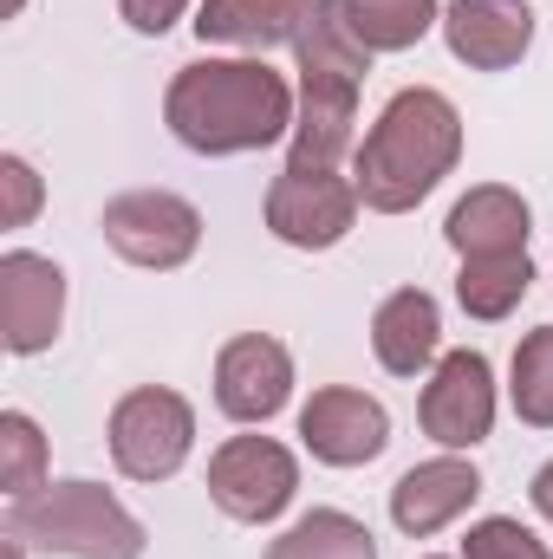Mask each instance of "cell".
<instances>
[{
  "mask_svg": "<svg viewBox=\"0 0 553 559\" xmlns=\"http://www.w3.org/2000/svg\"><path fill=\"white\" fill-rule=\"evenodd\" d=\"M293 85L268 59H196L163 92L169 138L196 156H248L293 138Z\"/></svg>",
  "mask_w": 553,
  "mask_h": 559,
  "instance_id": "cell-1",
  "label": "cell"
},
{
  "mask_svg": "<svg viewBox=\"0 0 553 559\" xmlns=\"http://www.w3.org/2000/svg\"><path fill=\"white\" fill-rule=\"evenodd\" d=\"M456 156H462V111L443 92L411 85L378 111V124L352 150L358 202L372 215H411L416 202L456 169Z\"/></svg>",
  "mask_w": 553,
  "mask_h": 559,
  "instance_id": "cell-2",
  "label": "cell"
},
{
  "mask_svg": "<svg viewBox=\"0 0 553 559\" xmlns=\"http://www.w3.org/2000/svg\"><path fill=\"white\" fill-rule=\"evenodd\" d=\"M7 540L59 559H143V521L98 481H46L26 501H7Z\"/></svg>",
  "mask_w": 553,
  "mask_h": 559,
  "instance_id": "cell-3",
  "label": "cell"
},
{
  "mask_svg": "<svg viewBox=\"0 0 553 559\" xmlns=\"http://www.w3.org/2000/svg\"><path fill=\"white\" fill-rule=\"evenodd\" d=\"M98 228H105L111 254L143 267V274H176L202 248V209L189 195H176V189H125V195H111Z\"/></svg>",
  "mask_w": 553,
  "mask_h": 559,
  "instance_id": "cell-4",
  "label": "cell"
},
{
  "mask_svg": "<svg viewBox=\"0 0 553 559\" xmlns=\"http://www.w3.org/2000/svg\"><path fill=\"white\" fill-rule=\"evenodd\" d=\"M105 436H111L118 475H131V481H169L189 462V449H196V411L169 384H138V391L118 397Z\"/></svg>",
  "mask_w": 553,
  "mask_h": 559,
  "instance_id": "cell-5",
  "label": "cell"
},
{
  "mask_svg": "<svg viewBox=\"0 0 553 559\" xmlns=\"http://www.w3.org/2000/svg\"><path fill=\"white\" fill-rule=\"evenodd\" d=\"M358 182L339 169H313V163H286L268 182V235L299 248V254H326L352 235L358 222Z\"/></svg>",
  "mask_w": 553,
  "mask_h": 559,
  "instance_id": "cell-6",
  "label": "cell"
},
{
  "mask_svg": "<svg viewBox=\"0 0 553 559\" xmlns=\"http://www.w3.org/2000/svg\"><path fill=\"white\" fill-rule=\"evenodd\" d=\"M293 495H299V462L274 436H228L209 455V501L242 527L280 521L293 508Z\"/></svg>",
  "mask_w": 553,
  "mask_h": 559,
  "instance_id": "cell-7",
  "label": "cell"
},
{
  "mask_svg": "<svg viewBox=\"0 0 553 559\" xmlns=\"http://www.w3.org/2000/svg\"><path fill=\"white\" fill-rule=\"evenodd\" d=\"M416 423L443 449L489 442V429H495V371H489V358L469 352V345L443 352L436 371H430V384H423V397H416Z\"/></svg>",
  "mask_w": 553,
  "mask_h": 559,
  "instance_id": "cell-8",
  "label": "cell"
},
{
  "mask_svg": "<svg viewBox=\"0 0 553 559\" xmlns=\"http://www.w3.org/2000/svg\"><path fill=\"white\" fill-rule=\"evenodd\" d=\"M66 325V274L59 261L13 248L0 254V345L13 358H39Z\"/></svg>",
  "mask_w": 553,
  "mask_h": 559,
  "instance_id": "cell-9",
  "label": "cell"
},
{
  "mask_svg": "<svg viewBox=\"0 0 553 559\" xmlns=\"http://www.w3.org/2000/svg\"><path fill=\"white\" fill-rule=\"evenodd\" d=\"M299 442H306V455L326 462V468H365V462L385 455L391 417H385L378 397H365V391H352V384H326V391H313L306 411H299Z\"/></svg>",
  "mask_w": 553,
  "mask_h": 559,
  "instance_id": "cell-10",
  "label": "cell"
},
{
  "mask_svg": "<svg viewBox=\"0 0 553 559\" xmlns=\"http://www.w3.org/2000/svg\"><path fill=\"white\" fill-rule=\"evenodd\" d=\"M293 397V352L268 332H242L215 358V404L235 423H268Z\"/></svg>",
  "mask_w": 553,
  "mask_h": 559,
  "instance_id": "cell-11",
  "label": "cell"
},
{
  "mask_svg": "<svg viewBox=\"0 0 553 559\" xmlns=\"http://www.w3.org/2000/svg\"><path fill=\"white\" fill-rule=\"evenodd\" d=\"M443 39L469 72H508L534 46V7L528 0H449Z\"/></svg>",
  "mask_w": 553,
  "mask_h": 559,
  "instance_id": "cell-12",
  "label": "cell"
},
{
  "mask_svg": "<svg viewBox=\"0 0 553 559\" xmlns=\"http://www.w3.org/2000/svg\"><path fill=\"white\" fill-rule=\"evenodd\" d=\"M475 495H482L475 462L436 455V462H416L411 475H398V488H391V521H398V534L430 540V534H443L456 514H469Z\"/></svg>",
  "mask_w": 553,
  "mask_h": 559,
  "instance_id": "cell-13",
  "label": "cell"
},
{
  "mask_svg": "<svg viewBox=\"0 0 553 559\" xmlns=\"http://www.w3.org/2000/svg\"><path fill=\"white\" fill-rule=\"evenodd\" d=\"M372 352H378V365L391 378H416V371L436 365V352H443V312H436V299L423 286L385 293V306L372 312Z\"/></svg>",
  "mask_w": 553,
  "mask_h": 559,
  "instance_id": "cell-14",
  "label": "cell"
},
{
  "mask_svg": "<svg viewBox=\"0 0 553 559\" xmlns=\"http://www.w3.org/2000/svg\"><path fill=\"white\" fill-rule=\"evenodd\" d=\"M358 138V85L345 79H299V111H293V156L313 169H339V156Z\"/></svg>",
  "mask_w": 553,
  "mask_h": 559,
  "instance_id": "cell-15",
  "label": "cell"
},
{
  "mask_svg": "<svg viewBox=\"0 0 553 559\" xmlns=\"http://www.w3.org/2000/svg\"><path fill=\"white\" fill-rule=\"evenodd\" d=\"M306 7L313 0H202L196 39L202 46H235L242 59H261L274 46H293Z\"/></svg>",
  "mask_w": 553,
  "mask_h": 559,
  "instance_id": "cell-16",
  "label": "cell"
},
{
  "mask_svg": "<svg viewBox=\"0 0 553 559\" xmlns=\"http://www.w3.org/2000/svg\"><path fill=\"white\" fill-rule=\"evenodd\" d=\"M528 228H534V215H528V202L508 189V182H482V189H469L456 209H449V222H443V235H449V248L469 261V254H521L528 248Z\"/></svg>",
  "mask_w": 553,
  "mask_h": 559,
  "instance_id": "cell-17",
  "label": "cell"
},
{
  "mask_svg": "<svg viewBox=\"0 0 553 559\" xmlns=\"http://www.w3.org/2000/svg\"><path fill=\"white\" fill-rule=\"evenodd\" d=\"M293 66L299 79H345V85H365L372 72V46L352 33L345 20V0H313L299 33H293Z\"/></svg>",
  "mask_w": 553,
  "mask_h": 559,
  "instance_id": "cell-18",
  "label": "cell"
},
{
  "mask_svg": "<svg viewBox=\"0 0 553 559\" xmlns=\"http://www.w3.org/2000/svg\"><path fill=\"white\" fill-rule=\"evenodd\" d=\"M528 286H534L528 248H521V254H469L462 274H456V299H462L469 319L495 325V319H508V312L528 299Z\"/></svg>",
  "mask_w": 553,
  "mask_h": 559,
  "instance_id": "cell-19",
  "label": "cell"
},
{
  "mask_svg": "<svg viewBox=\"0 0 553 559\" xmlns=\"http://www.w3.org/2000/svg\"><path fill=\"white\" fill-rule=\"evenodd\" d=\"M268 559H378V540L345 508H313L268 547Z\"/></svg>",
  "mask_w": 553,
  "mask_h": 559,
  "instance_id": "cell-20",
  "label": "cell"
},
{
  "mask_svg": "<svg viewBox=\"0 0 553 559\" xmlns=\"http://www.w3.org/2000/svg\"><path fill=\"white\" fill-rule=\"evenodd\" d=\"M345 20L372 52H411L430 26H443V7L436 0H345Z\"/></svg>",
  "mask_w": 553,
  "mask_h": 559,
  "instance_id": "cell-21",
  "label": "cell"
},
{
  "mask_svg": "<svg viewBox=\"0 0 553 559\" xmlns=\"http://www.w3.org/2000/svg\"><path fill=\"white\" fill-rule=\"evenodd\" d=\"M508 404L515 417L553 429V325H534L521 345H515V365H508Z\"/></svg>",
  "mask_w": 553,
  "mask_h": 559,
  "instance_id": "cell-22",
  "label": "cell"
},
{
  "mask_svg": "<svg viewBox=\"0 0 553 559\" xmlns=\"http://www.w3.org/2000/svg\"><path fill=\"white\" fill-rule=\"evenodd\" d=\"M0 488L7 501H26L46 488V436L26 411H0Z\"/></svg>",
  "mask_w": 553,
  "mask_h": 559,
  "instance_id": "cell-23",
  "label": "cell"
},
{
  "mask_svg": "<svg viewBox=\"0 0 553 559\" xmlns=\"http://www.w3.org/2000/svg\"><path fill=\"white\" fill-rule=\"evenodd\" d=\"M462 559H553V554H548V540H534L521 521H508V514H489V521H475V527H469Z\"/></svg>",
  "mask_w": 553,
  "mask_h": 559,
  "instance_id": "cell-24",
  "label": "cell"
},
{
  "mask_svg": "<svg viewBox=\"0 0 553 559\" xmlns=\"http://www.w3.org/2000/svg\"><path fill=\"white\" fill-rule=\"evenodd\" d=\"M39 202H46V189H39L33 163L26 156H0V228H26L39 215Z\"/></svg>",
  "mask_w": 553,
  "mask_h": 559,
  "instance_id": "cell-25",
  "label": "cell"
},
{
  "mask_svg": "<svg viewBox=\"0 0 553 559\" xmlns=\"http://www.w3.org/2000/svg\"><path fill=\"white\" fill-rule=\"evenodd\" d=\"M118 13H125V26L143 33V39H163L183 13H189V0H118Z\"/></svg>",
  "mask_w": 553,
  "mask_h": 559,
  "instance_id": "cell-26",
  "label": "cell"
},
{
  "mask_svg": "<svg viewBox=\"0 0 553 559\" xmlns=\"http://www.w3.org/2000/svg\"><path fill=\"white\" fill-rule=\"evenodd\" d=\"M528 501H534V514H541V521H553V462L541 468V475H534V488H528Z\"/></svg>",
  "mask_w": 553,
  "mask_h": 559,
  "instance_id": "cell-27",
  "label": "cell"
},
{
  "mask_svg": "<svg viewBox=\"0 0 553 559\" xmlns=\"http://www.w3.org/2000/svg\"><path fill=\"white\" fill-rule=\"evenodd\" d=\"M0 554H7V559H26V547H20V540H0Z\"/></svg>",
  "mask_w": 553,
  "mask_h": 559,
  "instance_id": "cell-28",
  "label": "cell"
},
{
  "mask_svg": "<svg viewBox=\"0 0 553 559\" xmlns=\"http://www.w3.org/2000/svg\"><path fill=\"white\" fill-rule=\"evenodd\" d=\"M20 7H26V0H7V20H13V13H20Z\"/></svg>",
  "mask_w": 553,
  "mask_h": 559,
  "instance_id": "cell-29",
  "label": "cell"
}]
</instances>
